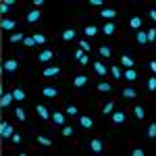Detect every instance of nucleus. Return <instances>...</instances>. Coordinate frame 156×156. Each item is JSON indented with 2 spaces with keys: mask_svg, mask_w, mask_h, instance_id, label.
Wrapping results in <instances>:
<instances>
[{
  "mask_svg": "<svg viewBox=\"0 0 156 156\" xmlns=\"http://www.w3.org/2000/svg\"><path fill=\"white\" fill-rule=\"evenodd\" d=\"M112 110H115V100H110V102H106V104L102 106V115H104V117H108Z\"/></svg>",
  "mask_w": 156,
  "mask_h": 156,
  "instance_id": "nucleus-34",
  "label": "nucleus"
},
{
  "mask_svg": "<svg viewBox=\"0 0 156 156\" xmlns=\"http://www.w3.org/2000/svg\"><path fill=\"white\" fill-rule=\"evenodd\" d=\"M148 69L152 73H156V60H150V62H148Z\"/></svg>",
  "mask_w": 156,
  "mask_h": 156,
  "instance_id": "nucleus-47",
  "label": "nucleus"
},
{
  "mask_svg": "<svg viewBox=\"0 0 156 156\" xmlns=\"http://www.w3.org/2000/svg\"><path fill=\"white\" fill-rule=\"evenodd\" d=\"M146 90H148L150 94H152V92L156 90V77H154V75H152V77H150V79L146 81Z\"/></svg>",
  "mask_w": 156,
  "mask_h": 156,
  "instance_id": "nucleus-37",
  "label": "nucleus"
},
{
  "mask_svg": "<svg viewBox=\"0 0 156 156\" xmlns=\"http://www.w3.org/2000/svg\"><path fill=\"white\" fill-rule=\"evenodd\" d=\"M83 34L87 37H96L98 34H100V27H98V25H85V27H83Z\"/></svg>",
  "mask_w": 156,
  "mask_h": 156,
  "instance_id": "nucleus-18",
  "label": "nucleus"
},
{
  "mask_svg": "<svg viewBox=\"0 0 156 156\" xmlns=\"http://www.w3.org/2000/svg\"><path fill=\"white\" fill-rule=\"evenodd\" d=\"M96 90L100 94H110V92H112V85L108 83V81H100V83L96 85Z\"/></svg>",
  "mask_w": 156,
  "mask_h": 156,
  "instance_id": "nucleus-25",
  "label": "nucleus"
},
{
  "mask_svg": "<svg viewBox=\"0 0 156 156\" xmlns=\"http://www.w3.org/2000/svg\"><path fill=\"white\" fill-rule=\"evenodd\" d=\"M21 44H23L25 48H36V40H34V36H25Z\"/></svg>",
  "mask_w": 156,
  "mask_h": 156,
  "instance_id": "nucleus-35",
  "label": "nucleus"
},
{
  "mask_svg": "<svg viewBox=\"0 0 156 156\" xmlns=\"http://www.w3.org/2000/svg\"><path fill=\"white\" fill-rule=\"evenodd\" d=\"M2 94H4V87H2V85H0V96H2Z\"/></svg>",
  "mask_w": 156,
  "mask_h": 156,
  "instance_id": "nucleus-52",
  "label": "nucleus"
},
{
  "mask_svg": "<svg viewBox=\"0 0 156 156\" xmlns=\"http://www.w3.org/2000/svg\"><path fill=\"white\" fill-rule=\"evenodd\" d=\"M36 112L42 121H50V108H46L44 104H36Z\"/></svg>",
  "mask_w": 156,
  "mask_h": 156,
  "instance_id": "nucleus-12",
  "label": "nucleus"
},
{
  "mask_svg": "<svg viewBox=\"0 0 156 156\" xmlns=\"http://www.w3.org/2000/svg\"><path fill=\"white\" fill-rule=\"evenodd\" d=\"M90 6H94V9H104V2H102V0H90Z\"/></svg>",
  "mask_w": 156,
  "mask_h": 156,
  "instance_id": "nucleus-44",
  "label": "nucleus"
},
{
  "mask_svg": "<svg viewBox=\"0 0 156 156\" xmlns=\"http://www.w3.org/2000/svg\"><path fill=\"white\" fill-rule=\"evenodd\" d=\"M133 115H135V119L144 121L146 119V108L142 106V104H135V106H133Z\"/></svg>",
  "mask_w": 156,
  "mask_h": 156,
  "instance_id": "nucleus-23",
  "label": "nucleus"
},
{
  "mask_svg": "<svg viewBox=\"0 0 156 156\" xmlns=\"http://www.w3.org/2000/svg\"><path fill=\"white\" fill-rule=\"evenodd\" d=\"M98 54H100L102 58H110L112 50H110V46H98Z\"/></svg>",
  "mask_w": 156,
  "mask_h": 156,
  "instance_id": "nucleus-30",
  "label": "nucleus"
},
{
  "mask_svg": "<svg viewBox=\"0 0 156 156\" xmlns=\"http://www.w3.org/2000/svg\"><path fill=\"white\" fill-rule=\"evenodd\" d=\"M73 131H75V129H73L71 125H67V123H65V125H62V129H60V133H62L65 137H71V135H73Z\"/></svg>",
  "mask_w": 156,
  "mask_h": 156,
  "instance_id": "nucleus-39",
  "label": "nucleus"
},
{
  "mask_svg": "<svg viewBox=\"0 0 156 156\" xmlns=\"http://www.w3.org/2000/svg\"><path fill=\"white\" fill-rule=\"evenodd\" d=\"M40 17H42V12H40V9H31V11L27 12V23H37L40 21Z\"/></svg>",
  "mask_w": 156,
  "mask_h": 156,
  "instance_id": "nucleus-16",
  "label": "nucleus"
},
{
  "mask_svg": "<svg viewBox=\"0 0 156 156\" xmlns=\"http://www.w3.org/2000/svg\"><path fill=\"white\" fill-rule=\"evenodd\" d=\"M6 125H9V123H6V121H0V135H2V131H4V129H6Z\"/></svg>",
  "mask_w": 156,
  "mask_h": 156,
  "instance_id": "nucleus-51",
  "label": "nucleus"
},
{
  "mask_svg": "<svg viewBox=\"0 0 156 156\" xmlns=\"http://www.w3.org/2000/svg\"><path fill=\"white\" fill-rule=\"evenodd\" d=\"M148 17H150V21H156V11H154V9L148 11Z\"/></svg>",
  "mask_w": 156,
  "mask_h": 156,
  "instance_id": "nucleus-48",
  "label": "nucleus"
},
{
  "mask_svg": "<svg viewBox=\"0 0 156 156\" xmlns=\"http://www.w3.org/2000/svg\"><path fill=\"white\" fill-rule=\"evenodd\" d=\"M17 27V21H12V19H4V21H0V29H4V31H11Z\"/></svg>",
  "mask_w": 156,
  "mask_h": 156,
  "instance_id": "nucleus-24",
  "label": "nucleus"
},
{
  "mask_svg": "<svg viewBox=\"0 0 156 156\" xmlns=\"http://www.w3.org/2000/svg\"><path fill=\"white\" fill-rule=\"evenodd\" d=\"M34 40H36V46H44L46 44V36L44 34H34Z\"/></svg>",
  "mask_w": 156,
  "mask_h": 156,
  "instance_id": "nucleus-40",
  "label": "nucleus"
},
{
  "mask_svg": "<svg viewBox=\"0 0 156 156\" xmlns=\"http://www.w3.org/2000/svg\"><path fill=\"white\" fill-rule=\"evenodd\" d=\"M79 125H81V129H83V131H94V129H96L94 119H92V117H87V115H81V117H79Z\"/></svg>",
  "mask_w": 156,
  "mask_h": 156,
  "instance_id": "nucleus-2",
  "label": "nucleus"
},
{
  "mask_svg": "<svg viewBox=\"0 0 156 156\" xmlns=\"http://www.w3.org/2000/svg\"><path fill=\"white\" fill-rule=\"evenodd\" d=\"M12 133H15V127H12V125H6V129L2 131V135H0V137H2V140H11Z\"/></svg>",
  "mask_w": 156,
  "mask_h": 156,
  "instance_id": "nucleus-38",
  "label": "nucleus"
},
{
  "mask_svg": "<svg viewBox=\"0 0 156 156\" xmlns=\"http://www.w3.org/2000/svg\"><path fill=\"white\" fill-rule=\"evenodd\" d=\"M37 144L50 148V146H54V142H52V137H48V135H37Z\"/></svg>",
  "mask_w": 156,
  "mask_h": 156,
  "instance_id": "nucleus-28",
  "label": "nucleus"
},
{
  "mask_svg": "<svg viewBox=\"0 0 156 156\" xmlns=\"http://www.w3.org/2000/svg\"><path fill=\"white\" fill-rule=\"evenodd\" d=\"M65 115H67V117H77V115H79V108L75 106V104H69V106L65 108Z\"/></svg>",
  "mask_w": 156,
  "mask_h": 156,
  "instance_id": "nucleus-33",
  "label": "nucleus"
},
{
  "mask_svg": "<svg viewBox=\"0 0 156 156\" xmlns=\"http://www.w3.org/2000/svg\"><path fill=\"white\" fill-rule=\"evenodd\" d=\"M144 135H146V137H150V140H152V137H156V123H150V125L146 127V129H144Z\"/></svg>",
  "mask_w": 156,
  "mask_h": 156,
  "instance_id": "nucleus-29",
  "label": "nucleus"
},
{
  "mask_svg": "<svg viewBox=\"0 0 156 156\" xmlns=\"http://www.w3.org/2000/svg\"><path fill=\"white\" fill-rule=\"evenodd\" d=\"M42 96L50 98V100L56 98V96H58V87H54V85H44V87H42Z\"/></svg>",
  "mask_w": 156,
  "mask_h": 156,
  "instance_id": "nucleus-10",
  "label": "nucleus"
},
{
  "mask_svg": "<svg viewBox=\"0 0 156 156\" xmlns=\"http://www.w3.org/2000/svg\"><path fill=\"white\" fill-rule=\"evenodd\" d=\"M42 4H44V0H34V6H31V9H40Z\"/></svg>",
  "mask_w": 156,
  "mask_h": 156,
  "instance_id": "nucleus-50",
  "label": "nucleus"
},
{
  "mask_svg": "<svg viewBox=\"0 0 156 156\" xmlns=\"http://www.w3.org/2000/svg\"><path fill=\"white\" fill-rule=\"evenodd\" d=\"M50 119H52L54 125L62 127V125L67 123V115H65V112H60V110H54V112H50Z\"/></svg>",
  "mask_w": 156,
  "mask_h": 156,
  "instance_id": "nucleus-8",
  "label": "nucleus"
},
{
  "mask_svg": "<svg viewBox=\"0 0 156 156\" xmlns=\"http://www.w3.org/2000/svg\"><path fill=\"white\" fill-rule=\"evenodd\" d=\"M52 58H54V52H52L50 48H44L40 54H37V60H40V62H50Z\"/></svg>",
  "mask_w": 156,
  "mask_h": 156,
  "instance_id": "nucleus-13",
  "label": "nucleus"
},
{
  "mask_svg": "<svg viewBox=\"0 0 156 156\" xmlns=\"http://www.w3.org/2000/svg\"><path fill=\"white\" fill-rule=\"evenodd\" d=\"M121 94H123V98H127V100H133V98H137V90L135 87H125Z\"/></svg>",
  "mask_w": 156,
  "mask_h": 156,
  "instance_id": "nucleus-26",
  "label": "nucleus"
},
{
  "mask_svg": "<svg viewBox=\"0 0 156 156\" xmlns=\"http://www.w3.org/2000/svg\"><path fill=\"white\" fill-rule=\"evenodd\" d=\"M23 34H21V31H15V34H11V37H9V42H11V44H21V42H23Z\"/></svg>",
  "mask_w": 156,
  "mask_h": 156,
  "instance_id": "nucleus-31",
  "label": "nucleus"
},
{
  "mask_svg": "<svg viewBox=\"0 0 156 156\" xmlns=\"http://www.w3.org/2000/svg\"><path fill=\"white\" fill-rule=\"evenodd\" d=\"M87 83H90V77H87L85 73H79V75H75V77H73V87H77V90L85 87Z\"/></svg>",
  "mask_w": 156,
  "mask_h": 156,
  "instance_id": "nucleus-6",
  "label": "nucleus"
},
{
  "mask_svg": "<svg viewBox=\"0 0 156 156\" xmlns=\"http://www.w3.org/2000/svg\"><path fill=\"white\" fill-rule=\"evenodd\" d=\"M92 48V44L87 42V40H79V50H83V52H90Z\"/></svg>",
  "mask_w": 156,
  "mask_h": 156,
  "instance_id": "nucleus-41",
  "label": "nucleus"
},
{
  "mask_svg": "<svg viewBox=\"0 0 156 156\" xmlns=\"http://www.w3.org/2000/svg\"><path fill=\"white\" fill-rule=\"evenodd\" d=\"M15 117H17V121H21V123H25V121H27V115H25V108L17 106V108H15Z\"/></svg>",
  "mask_w": 156,
  "mask_h": 156,
  "instance_id": "nucleus-32",
  "label": "nucleus"
},
{
  "mask_svg": "<svg viewBox=\"0 0 156 156\" xmlns=\"http://www.w3.org/2000/svg\"><path fill=\"white\" fill-rule=\"evenodd\" d=\"M6 12H9V6L4 2H0V15H6Z\"/></svg>",
  "mask_w": 156,
  "mask_h": 156,
  "instance_id": "nucleus-46",
  "label": "nucleus"
},
{
  "mask_svg": "<svg viewBox=\"0 0 156 156\" xmlns=\"http://www.w3.org/2000/svg\"><path fill=\"white\" fill-rule=\"evenodd\" d=\"M77 65H81V67H85V65H90V56H87V52H85L81 58L77 60Z\"/></svg>",
  "mask_w": 156,
  "mask_h": 156,
  "instance_id": "nucleus-43",
  "label": "nucleus"
},
{
  "mask_svg": "<svg viewBox=\"0 0 156 156\" xmlns=\"http://www.w3.org/2000/svg\"><path fill=\"white\" fill-rule=\"evenodd\" d=\"M11 94H12V100H17V102H23L25 98H27V94H25L23 87H15Z\"/></svg>",
  "mask_w": 156,
  "mask_h": 156,
  "instance_id": "nucleus-19",
  "label": "nucleus"
},
{
  "mask_svg": "<svg viewBox=\"0 0 156 156\" xmlns=\"http://www.w3.org/2000/svg\"><path fill=\"white\" fill-rule=\"evenodd\" d=\"M146 42H148V46H152V44L156 42V27L146 29Z\"/></svg>",
  "mask_w": 156,
  "mask_h": 156,
  "instance_id": "nucleus-22",
  "label": "nucleus"
},
{
  "mask_svg": "<svg viewBox=\"0 0 156 156\" xmlns=\"http://www.w3.org/2000/svg\"><path fill=\"white\" fill-rule=\"evenodd\" d=\"M42 75L44 77H56V75H60V67H46L42 71Z\"/></svg>",
  "mask_w": 156,
  "mask_h": 156,
  "instance_id": "nucleus-21",
  "label": "nucleus"
},
{
  "mask_svg": "<svg viewBox=\"0 0 156 156\" xmlns=\"http://www.w3.org/2000/svg\"><path fill=\"white\" fill-rule=\"evenodd\" d=\"M129 27H131V29H142V17L133 15L131 19H129Z\"/></svg>",
  "mask_w": 156,
  "mask_h": 156,
  "instance_id": "nucleus-27",
  "label": "nucleus"
},
{
  "mask_svg": "<svg viewBox=\"0 0 156 156\" xmlns=\"http://www.w3.org/2000/svg\"><path fill=\"white\" fill-rule=\"evenodd\" d=\"M121 65H123L125 69H133V67H135V56H131V54H123V56H121Z\"/></svg>",
  "mask_w": 156,
  "mask_h": 156,
  "instance_id": "nucleus-14",
  "label": "nucleus"
},
{
  "mask_svg": "<svg viewBox=\"0 0 156 156\" xmlns=\"http://www.w3.org/2000/svg\"><path fill=\"white\" fill-rule=\"evenodd\" d=\"M11 104H12V94L11 92H4L0 96V108H9Z\"/></svg>",
  "mask_w": 156,
  "mask_h": 156,
  "instance_id": "nucleus-17",
  "label": "nucleus"
},
{
  "mask_svg": "<svg viewBox=\"0 0 156 156\" xmlns=\"http://www.w3.org/2000/svg\"><path fill=\"white\" fill-rule=\"evenodd\" d=\"M110 121H112V125H125V123H127V112L121 110V108H117V110L110 112Z\"/></svg>",
  "mask_w": 156,
  "mask_h": 156,
  "instance_id": "nucleus-1",
  "label": "nucleus"
},
{
  "mask_svg": "<svg viewBox=\"0 0 156 156\" xmlns=\"http://www.w3.org/2000/svg\"><path fill=\"white\" fill-rule=\"evenodd\" d=\"M104 36H115L117 34V21H106V23L102 25V29H100Z\"/></svg>",
  "mask_w": 156,
  "mask_h": 156,
  "instance_id": "nucleus-9",
  "label": "nucleus"
},
{
  "mask_svg": "<svg viewBox=\"0 0 156 156\" xmlns=\"http://www.w3.org/2000/svg\"><path fill=\"white\" fill-rule=\"evenodd\" d=\"M121 79H125V81L133 83V81H137V71H135V69H125V71H123V77H121Z\"/></svg>",
  "mask_w": 156,
  "mask_h": 156,
  "instance_id": "nucleus-15",
  "label": "nucleus"
},
{
  "mask_svg": "<svg viewBox=\"0 0 156 156\" xmlns=\"http://www.w3.org/2000/svg\"><path fill=\"white\" fill-rule=\"evenodd\" d=\"M83 54H85L83 50H79V48H77V50H75V60H79L81 56H83Z\"/></svg>",
  "mask_w": 156,
  "mask_h": 156,
  "instance_id": "nucleus-49",
  "label": "nucleus"
},
{
  "mask_svg": "<svg viewBox=\"0 0 156 156\" xmlns=\"http://www.w3.org/2000/svg\"><path fill=\"white\" fill-rule=\"evenodd\" d=\"M108 71H110V75H112L115 79H121V77H123V71H121V67H117V65H112Z\"/></svg>",
  "mask_w": 156,
  "mask_h": 156,
  "instance_id": "nucleus-36",
  "label": "nucleus"
},
{
  "mask_svg": "<svg viewBox=\"0 0 156 156\" xmlns=\"http://www.w3.org/2000/svg\"><path fill=\"white\" fill-rule=\"evenodd\" d=\"M117 9H110V6H104V9H100L98 11V17H102V19H106V21H115L117 19Z\"/></svg>",
  "mask_w": 156,
  "mask_h": 156,
  "instance_id": "nucleus-3",
  "label": "nucleus"
},
{
  "mask_svg": "<svg viewBox=\"0 0 156 156\" xmlns=\"http://www.w3.org/2000/svg\"><path fill=\"white\" fill-rule=\"evenodd\" d=\"M11 142H12V144H15V146H19V144H21V142H23V137H21L19 133L15 131V133H12V135H11Z\"/></svg>",
  "mask_w": 156,
  "mask_h": 156,
  "instance_id": "nucleus-42",
  "label": "nucleus"
},
{
  "mask_svg": "<svg viewBox=\"0 0 156 156\" xmlns=\"http://www.w3.org/2000/svg\"><path fill=\"white\" fill-rule=\"evenodd\" d=\"M135 42H137V46H142V48L148 46V42H146V29H140V31L135 34Z\"/></svg>",
  "mask_w": 156,
  "mask_h": 156,
  "instance_id": "nucleus-20",
  "label": "nucleus"
},
{
  "mask_svg": "<svg viewBox=\"0 0 156 156\" xmlns=\"http://www.w3.org/2000/svg\"><path fill=\"white\" fill-rule=\"evenodd\" d=\"M2 69L9 73V75H15V73L19 71V62H17V58H6L4 65H2Z\"/></svg>",
  "mask_w": 156,
  "mask_h": 156,
  "instance_id": "nucleus-5",
  "label": "nucleus"
},
{
  "mask_svg": "<svg viewBox=\"0 0 156 156\" xmlns=\"http://www.w3.org/2000/svg\"><path fill=\"white\" fill-rule=\"evenodd\" d=\"M104 140H100V137H92L90 140V150L94 152V154H102L104 152Z\"/></svg>",
  "mask_w": 156,
  "mask_h": 156,
  "instance_id": "nucleus-4",
  "label": "nucleus"
},
{
  "mask_svg": "<svg viewBox=\"0 0 156 156\" xmlns=\"http://www.w3.org/2000/svg\"><path fill=\"white\" fill-rule=\"evenodd\" d=\"M129 154H131V156H144L146 152H144V150H142V148H133V150H131V152H129Z\"/></svg>",
  "mask_w": 156,
  "mask_h": 156,
  "instance_id": "nucleus-45",
  "label": "nucleus"
},
{
  "mask_svg": "<svg viewBox=\"0 0 156 156\" xmlns=\"http://www.w3.org/2000/svg\"><path fill=\"white\" fill-rule=\"evenodd\" d=\"M92 65H94V71H96V75L100 77V79L108 75V67L104 65V62H100V60H98V62H92Z\"/></svg>",
  "mask_w": 156,
  "mask_h": 156,
  "instance_id": "nucleus-11",
  "label": "nucleus"
},
{
  "mask_svg": "<svg viewBox=\"0 0 156 156\" xmlns=\"http://www.w3.org/2000/svg\"><path fill=\"white\" fill-rule=\"evenodd\" d=\"M75 37H77V29L75 27H65L60 31V40H65V42H73Z\"/></svg>",
  "mask_w": 156,
  "mask_h": 156,
  "instance_id": "nucleus-7",
  "label": "nucleus"
}]
</instances>
